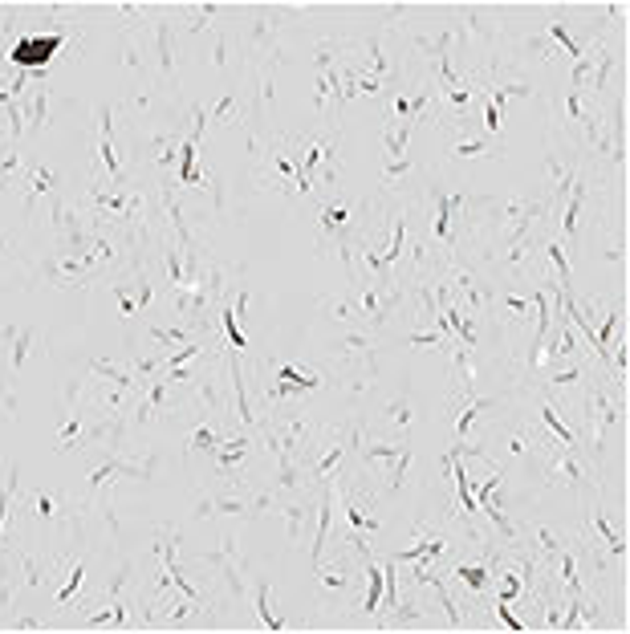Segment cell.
Segmentation results:
<instances>
[{
  "instance_id": "cell-45",
  "label": "cell",
  "mask_w": 630,
  "mask_h": 634,
  "mask_svg": "<svg viewBox=\"0 0 630 634\" xmlns=\"http://www.w3.org/2000/svg\"><path fill=\"white\" fill-rule=\"evenodd\" d=\"M220 431H216V423L212 419H200L196 423V431L192 435H187V452H200V456H212L216 448H220Z\"/></svg>"
},
{
  "instance_id": "cell-1",
  "label": "cell",
  "mask_w": 630,
  "mask_h": 634,
  "mask_svg": "<svg viewBox=\"0 0 630 634\" xmlns=\"http://www.w3.org/2000/svg\"><path fill=\"white\" fill-rule=\"evenodd\" d=\"M622 411H626V403H618V399L610 395L606 378L590 374V378H586L582 415H578L574 431H578V443H586V439H590V460H594V464H598V460H602V452H606V439L622 427Z\"/></svg>"
},
{
  "instance_id": "cell-4",
  "label": "cell",
  "mask_w": 630,
  "mask_h": 634,
  "mask_svg": "<svg viewBox=\"0 0 630 634\" xmlns=\"http://www.w3.org/2000/svg\"><path fill=\"white\" fill-rule=\"evenodd\" d=\"M21 500V517L33 521V525H53V529H82L86 513H90V504L86 500H74L70 492H57V488H33V492H17Z\"/></svg>"
},
{
  "instance_id": "cell-32",
  "label": "cell",
  "mask_w": 630,
  "mask_h": 634,
  "mask_svg": "<svg viewBox=\"0 0 630 634\" xmlns=\"http://www.w3.org/2000/svg\"><path fill=\"white\" fill-rule=\"evenodd\" d=\"M183 126H175V131H159V135H151L147 139V147H143V155H147V163H155V167H171L175 159H179V143H183Z\"/></svg>"
},
{
  "instance_id": "cell-48",
  "label": "cell",
  "mask_w": 630,
  "mask_h": 634,
  "mask_svg": "<svg viewBox=\"0 0 630 634\" xmlns=\"http://www.w3.org/2000/svg\"><path fill=\"white\" fill-rule=\"evenodd\" d=\"M21 167H25V163H21V155H17V151H5V155H0V192H9Z\"/></svg>"
},
{
  "instance_id": "cell-23",
  "label": "cell",
  "mask_w": 630,
  "mask_h": 634,
  "mask_svg": "<svg viewBox=\"0 0 630 634\" xmlns=\"http://www.w3.org/2000/svg\"><path fill=\"white\" fill-rule=\"evenodd\" d=\"M252 606H257V626H261V630H269V634L293 630V622H289V618L277 610V602H273V582H269V578L252 582Z\"/></svg>"
},
{
  "instance_id": "cell-15",
  "label": "cell",
  "mask_w": 630,
  "mask_h": 634,
  "mask_svg": "<svg viewBox=\"0 0 630 634\" xmlns=\"http://www.w3.org/2000/svg\"><path fill=\"white\" fill-rule=\"evenodd\" d=\"M204 565H216L220 569V582L228 586V594L240 602V598H248V582H244V561H240V553H236V537L232 533H224L220 537V549H212V553H204L200 557Z\"/></svg>"
},
{
  "instance_id": "cell-12",
  "label": "cell",
  "mask_w": 630,
  "mask_h": 634,
  "mask_svg": "<svg viewBox=\"0 0 630 634\" xmlns=\"http://www.w3.org/2000/svg\"><path fill=\"white\" fill-rule=\"evenodd\" d=\"M277 383L265 391V403H289V399H301V395H313V391H326V374L318 370H305L297 362H277L273 366Z\"/></svg>"
},
{
  "instance_id": "cell-27",
  "label": "cell",
  "mask_w": 630,
  "mask_h": 634,
  "mask_svg": "<svg viewBox=\"0 0 630 634\" xmlns=\"http://www.w3.org/2000/svg\"><path fill=\"white\" fill-rule=\"evenodd\" d=\"M313 578H318V586L326 590V594H350L354 586H358V574L346 565V561H318L313 565Z\"/></svg>"
},
{
  "instance_id": "cell-43",
  "label": "cell",
  "mask_w": 630,
  "mask_h": 634,
  "mask_svg": "<svg viewBox=\"0 0 630 634\" xmlns=\"http://www.w3.org/2000/svg\"><path fill=\"white\" fill-rule=\"evenodd\" d=\"M480 155H500L496 139H488L484 131H480V135H460V139H452V159H480Z\"/></svg>"
},
{
  "instance_id": "cell-41",
  "label": "cell",
  "mask_w": 630,
  "mask_h": 634,
  "mask_svg": "<svg viewBox=\"0 0 630 634\" xmlns=\"http://www.w3.org/2000/svg\"><path fill=\"white\" fill-rule=\"evenodd\" d=\"M318 309L330 317V322H358V301H354V289H346V293H326L322 301H318ZM362 330V326H358Z\"/></svg>"
},
{
  "instance_id": "cell-29",
  "label": "cell",
  "mask_w": 630,
  "mask_h": 634,
  "mask_svg": "<svg viewBox=\"0 0 630 634\" xmlns=\"http://www.w3.org/2000/svg\"><path fill=\"white\" fill-rule=\"evenodd\" d=\"M537 423H541V427H545L557 443H570V448H578V431L561 419V407L553 403V395H549V391H545V395H541V403H537Z\"/></svg>"
},
{
  "instance_id": "cell-31",
  "label": "cell",
  "mask_w": 630,
  "mask_h": 634,
  "mask_svg": "<svg viewBox=\"0 0 630 634\" xmlns=\"http://www.w3.org/2000/svg\"><path fill=\"white\" fill-rule=\"evenodd\" d=\"M448 578H456L460 586H468L480 598V594L492 590V565H488V557H480V561H456Z\"/></svg>"
},
{
  "instance_id": "cell-24",
  "label": "cell",
  "mask_w": 630,
  "mask_h": 634,
  "mask_svg": "<svg viewBox=\"0 0 630 634\" xmlns=\"http://www.w3.org/2000/svg\"><path fill=\"white\" fill-rule=\"evenodd\" d=\"M444 553H448V541H444V537L431 533V525H415V545L391 553V561H399V565H411V561H439Z\"/></svg>"
},
{
  "instance_id": "cell-46",
  "label": "cell",
  "mask_w": 630,
  "mask_h": 634,
  "mask_svg": "<svg viewBox=\"0 0 630 634\" xmlns=\"http://www.w3.org/2000/svg\"><path fill=\"white\" fill-rule=\"evenodd\" d=\"M220 9H224V5H216V0H204V5H179L175 13H183L187 33H204V29H208V21H212V17H220Z\"/></svg>"
},
{
  "instance_id": "cell-9",
  "label": "cell",
  "mask_w": 630,
  "mask_h": 634,
  "mask_svg": "<svg viewBox=\"0 0 630 634\" xmlns=\"http://www.w3.org/2000/svg\"><path fill=\"white\" fill-rule=\"evenodd\" d=\"M301 151V179L309 192H318V175L326 167V187L338 179V131L330 135H313V139H297Z\"/></svg>"
},
{
  "instance_id": "cell-54",
  "label": "cell",
  "mask_w": 630,
  "mask_h": 634,
  "mask_svg": "<svg viewBox=\"0 0 630 634\" xmlns=\"http://www.w3.org/2000/svg\"><path fill=\"white\" fill-rule=\"evenodd\" d=\"M407 13H415V5H383V9H378V17H383L387 25H395V21H403Z\"/></svg>"
},
{
  "instance_id": "cell-30",
  "label": "cell",
  "mask_w": 630,
  "mask_h": 634,
  "mask_svg": "<svg viewBox=\"0 0 630 634\" xmlns=\"http://www.w3.org/2000/svg\"><path fill=\"white\" fill-rule=\"evenodd\" d=\"M61 565H66V557L49 561V557L17 553V569H21V586H25V590H41V586L49 582V574H53V569H61Z\"/></svg>"
},
{
  "instance_id": "cell-28",
  "label": "cell",
  "mask_w": 630,
  "mask_h": 634,
  "mask_svg": "<svg viewBox=\"0 0 630 634\" xmlns=\"http://www.w3.org/2000/svg\"><path fill=\"white\" fill-rule=\"evenodd\" d=\"M342 513H346V525L350 529H358V533H378V517L370 513V504H366V496H362V488L354 492L350 484H342Z\"/></svg>"
},
{
  "instance_id": "cell-20",
  "label": "cell",
  "mask_w": 630,
  "mask_h": 634,
  "mask_svg": "<svg viewBox=\"0 0 630 634\" xmlns=\"http://www.w3.org/2000/svg\"><path fill=\"white\" fill-rule=\"evenodd\" d=\"M21 192H25V204H37V200H53V196H61V175H57V167H49L45 159H33V163L25 167Z\"/></svg>"
},
{
  "instance_id": "cell-5",
  "label": "cell",
  "mask_w": 630,
  "mask_h": 634,
  "mask_svg": "<svg viewBox=\"0 0 630 634\" xmlns=\"http://www.w3.org/2000/svg\"><path fill=\"white\" fill-rule=\"evenodd\" d=\"M66 45V29L57 25H33V33H17L9 37L5 45H0V53H5L17 70H29V74H45V66L57 57V49Z\"/></svg>"
},
{
  "instance_id": "cell-37",
  "label": "cell",
  "mask_w": 630,
  "mask_h": 634,
  "mask_svg": "<svg viewBox=\"0 0 630 634\" xmlns=\"http://www.w3.org/2000/svg\"><path fill=\"white\" fill-rule=\"evenodd\" d=\"M82 626H86V630H94V626L131 630V606H126L122 598H118V602H98V610H94V614H86V618H82Z\"/></svg>"
},
{
  "instance_id": "cell-16",
  "label": "cell",
  "mask_w": 630,
  "mask_h": 634,
  "mask_svg": "<svg viewBox=\"0 0 630 634\" xmlns=\"http://www.w3.org/2000/svg\"><path fill=\"white\" fill-rule=\"evenodd\" d=\"M0 342L9 346V374H13V378H21V374H25V366H29V358H37V354H41L45 334H41L37 326H0Z\"/></svg>"
},
{
  "instance_id": "cell-10",
  "label": "cell",
  "mask_w": 630,
  "mask_h": 634,
  "mask_svg": "<svg viewBox=\"0 0 630 634\" xmlns=\"http://www.w3.org/2000/svg\"><path fill=\"white\" fill-rule=\"evenodd\" d=\"M452 37H456V45L460 49H472V53H488L492 45H496V37H500V29L492 25V17L480 9V5H460V9H452Z\"/></svg>"
},
{
  "instance_id": "cell-19",
  "label": "cell",
  "mask_w": 630,
  "mask_h": 634,
  "mask_svg": "<svg viewBox=\"0 0 630 634\" xmlns=\"http://www.w3.org/2000/svg\"><path fill=\"white\" fill-rule=\"evenodd\" d=\"M155 61H159V82L167 94L179 90V70H175V29L171 21L159 13L155 17Z\"/></svg>"
},
{
  "instance_id": "cell-26",
  "label": "cell",
  "mask_w": 630,
  "mask_h": 634,
  "mask_svg": "<svg viewBox=\"0 0 630 634\" xmlns=\"http://www.w3.org/2000/svg\"><path fill=\"white\" fill-rule=\"evenodd\" d=\"M525 545H529V553L549 569L553 561H557V553L565 549V545H570V541H565L557 529H549V525H541V521H533L529 525V533H525Z\"/></svg>"
},
{
  "instance_id": "cell-34",
  "label": "cell",
  "mask_w": 630,
  "mask_h": 634,
  "mask_svg": "<svg viewBox=\"0 0 630 634\" xmlns=\"http://www.w3.org/2000/svg\"><path fill=\"white\" fill-rule=\"evenodd\" d=\"M492 305L500 309V322H509V326L529 322V313H533V297H525V293H517V289L492 293Z\"/></svg>"
},
{
  "instance_id": "cell-35",
  "label": "cell",
  "mask_w": 630,
  "mask_h": 634,
  "mask_svg": "<svg viewBox=\"0 0 630 634\" xmlns=\"http://www.w3.org/2000/svg\"><path fill=\"white\" fill-rule=\"evenodd\" d=\"M86 549H78L74 553V561H70V574L61 578V586H57V594H53V610H61V606H70L78 594H82V586H86Z\"/></svg>"
},
{
  "instance_id": "cell-50",
  "label": "cell",
  "mask_w": 630,
  "mask_h": 634,
  "mask_svg": "<svg viewBox=\"0 0 630 634\" xmlns=\"http://www.w3.org/2000/svg\"><path fill=\"white\" fill-rule=\"evenodd\" d=\"M232 110H236V94L228 90V94H224V98H220V102L208 110V126H220V122H228V118H232Z\"/></svg>"
},
{
  "instance_id": "cell-7",
  "label": "cell",
  "mask_w": 630,
  "mask_h": 634,
  "mask_svg": "<svg viewBox=\"0 0 630 634\" xmlns=\"http://www.w3.org/2000/svg\"><path fill=\"white\" fill-rule=\"evenodd\" d=\"M163 456L159 452H143V456H122V452H106L90 472H86V484L90 492H110L118 480H155Z\"/></svg>"
},
{
  "instance_id": "cell-25",
  "label": "cell",
  "mask_w": 630,
  "mask_h": 634,
  "mask_svg": "<svg viewBox=\"0 0 630 634\" xmlns=\"http://www.w3.org/2000/svg\"><path fill=\"white\" fill-rule=\"evenodd\" d=\"M252 448H257V435H252V431H236V435H224V439H220V448L212 452V460H216L220 472L236 476V468L252 456Z\"/></svg>"
},
{
  "instance_id": "cell-6",
  "label": "cell",
  "mask_w": 630,
  "mask_h": 634,
  "mask_svg": "<svg viewBox=\"0 0 630 634\" xmlns=\"http://www.w3.org/2000/svg\"><path fill=\"white\" fill-rule=\"evenodd\" d=\"M114 114H118L114 102H102L98 114H94V122H98V143H94V171H90V183L126 187V163H122V151H118V126H114Z\"/></svg>"
},
{
  "instance_id": "cell-33",
  "label": "cell",
  "mask_w": 630,
  "mask_h": 634,
  "mask_svg": "<svg viewBox=\"0 0 630 634\" xmlns=\"http://www.w3.org/2000/svg\"><path fill=\"white\" fill-rule=\"evenodd\" d=\"M362 578H366V598H362V614L374 618L378 606H383V594H387V574H383V561L366 557L362 561Z\"/></svg>"
},
{
  "instance_id": "cell-38",
  "label": "cell",
  "mask_w": 630,
  "mask_h": 634,
  "mask_svg": "<svg viewBox=\"0 0 630 634\" xmlns=\"http://www.w3.org/2000/svg\"><path fill=\"white\" fill-rule=\"evenodd\" d=\"M277 513L285 517V529H289V545H301L305 541V529H309V500H285L277 504Z\"/></svg>"
},
{
  "instance_id": "cell-13",
  "label": "cell",
  "mask_w": 630,
  "mask_h": 634,
  "mask_svg": "<svg viewBox=\"0 0 630 634\" xmlns=\"http://www.w3.org/2000/svg\"><path fill=\"white\" fill-rule=\"evenodd\" d=\"M155 557H159V569L175 582V590H179L183 598H192V602L204 606L200 586L187 578V574H183V565H179V529H175V525H159V529H155Z\"/></svg>"
},
{
  "instance_id": "cell-44",
  "label": "cell",
  "mask_w": 630,
  "mask_h": 634,
  "mask_svg": "<svg viewBox=\"0 0 630 634\" xmlns=\"http://www.w3.org/2000/svg\"><path fill=\"white\" fill-rule=\"evenodd\" d=\"M383 419L395 427V431H411L415 423V407H411V387H399V395L383 407Z\"/></svg>"
},
{
  "instance_id": "cell-14",
  "label": "cell",
  "mask_w": 630,
  "mask_h": 634,
  "mask_svg": "<svg viewBox=\"0 0 630 634\" xmlns=\"http://www.w3.org/2000/svg\"><path fill=\"white\" fill-rule=\"evenodd\" d=\"M37 273H41V277H45V285H53V289H90V285L98 281V273H94V269H86V265H82V261H74V257H57V252L41 257Z\"/></svg>"
},
{
  "instance_id": "cell-52",
  "label": "cell",
  "mask_w": 630,
  "mask_h": 634,
  "mask_svg": "<svg viewBox=\"0 0 630 634\" xmlns=\"http://www.w3.org/2000/svg\"><path fill=\"white\" fill-rule=\"evenodd\" d=\"M49 622L45 618H37V614H21V618H9L5 622V630H45Z\"/></svg>"
},
{
  "instance_id": "cell-17",
  "label": "cell",
  "mask_w": 630,
  "mask_h": 634,
  "mask_svg": "<svg viewBox=\"0 0 630 634\" xmlns=\"http://www.w3.org/2000/svg\"><path fill=\"white\" fill-rule=\"evenodd\" d=\"M586 196H590V175H586V167L578 171V179H574V187H570V196H565V216H561V224H557V240L565 244V248H574L578 244V232H582V208H586Z\"/></svg>"
},
{
  "instance_id": "cell-18",
  "label": "cell",
  "mask_w": 630,
  "mask_h": 634,
  "mask_svg": "<svg viewBox=\"0 0 630 634\" xmlns=\"http://www.w3.org/2000/svg\"><path fill=\"white\" fill-rule=\"evenodd\" d=\"M582 537H594L610 557H618V561H626V537L610 525V517H606V509H602V492L598 496H590V513H586V525H582Z\"/></svg>"
},
{
  "instance_id": "cell-42",
  "label": "cell",
  "mask_w": 630,
  "mask_h": 634,
  "mask_svg": "<svg viewBox=\"0 0 630 634\" xmlns=\"http://www.w3.org/2000/svg\"><path fill=\"white\" fill-rule=\"evenodd\" d=\"M545 37H549V41H553V45H557L565 57H570V61H578V57L586 53V45H582V41L570 33V25H565L561 17H549V25H545Z\"/></svg>"
},
{
  "instance_id": "cell-22",
  "label": "cell",
  "mask_w": 630,
  "mask_h": 634,
  "mask_svg": "<svg viewBox=\"0 0 630 634\" xmlns=\"http://www.w3.org/2000/svg\"><path fill=\"white\" fill-rule=\"evenodd\" d=\"M496 407H500V399H480V395H472L468 403H460V407L452 411V435H456V443H472V431H476Z\"/></svg>"
},
{
  "instance_id": "cell-40",
  "label": "cell",
  "mask_w": 630,
  "mask_h": 634,
  "mask_svg": "<svg viewBox=\"0 0 630 634\" xmlns=\"http://www.w3.org/2000/svg\"><path fill=\"white\" fill-rule=\"evenodd\" d=\"M411 131H415V122H403V118H387V126H383V147H387V155H383V159H407V143H411Z\"/></svg>"
},
{
  "instance_id": "cell-8",
  "label": "cell",
  "mask_w": 630,
  "mask_h": 634,
  "mask_svg": "<svg viewBox=\"0 0 630 634\" xmlns=\"http://www.w3.org/2000/svg\"><path fill=\"white\" fill-rule=\"evenodd\" d=\"M378 350H383V334H370V330H346L330 342V354L358 378L362 383H370V378L378 374Z\"/></svg>"
},
{
  "instance_id": "cell-51",
  "label": "cell",
  "mask_w": 630,
  "mask_h": 634,
  "mask_svg": "<svg viewBox=\"0 0 630 634\" xmlns=\"http://www.w3.org/2000/svg\"><path fill=\"white\" fill-rule=\"evenodd\" d=\"M496 618H500L504 626H509V630H529V622H525V618H517L509 602H496Z\"/></svg>"
},
{
  "instance_id": "cell-47",
  "label": "cell",
  "mask_w": 630,
  "mask_h": 634,
  "mask_svg": "<svg viewBox=\"0 0 630 634\" xmlns=\"http://www.w3.org/2000/svg\"><path fill=\"white\" fill-rule=\"evenodd\" d=\"M13 557L0 549V626L9 622V610H13Z\"/></svg>"
},
{
  "instance_id": "cell-39",
  "label": "cell",
  "mask_w": 630,
  "mask_h": 634,
  "mask_svg": "<svg viewBox=\"0 0 630 634\" xmlns=\"http://www.w3.org/2000/svg\"><path fill=\"white\" fill-rule=\"evenodd\" d=\"M94 378H102V383H118V387H131V391H143V383L131 374V366H118L114 358H90L86 366Z\"/></svg>"
},
{
  "instance_id": "cell-2",
  "label": "cell",
  "mask_w": 630,
  "mask_h": 634,
  "mask_svg": "<svg viewBox=\"0 0 630 634\" xmlns=\"http://www.w3.org/2000/svg\"><path fill=\"white\" fill-rule=\"evenodd\" d=\"M541 480H545L549 488H570V492H578L582 500L602 492V484H598V464L586 460L578 448H570V443H557V439H545V443H541Z\"/></svg>"
},
{
  "instance_id": "cell-49",
  "label": "cell",
  "mask_w": 630,
  "mask_h": 634,
  "mask_svg": "<svg viewBox=\"0 0 630 634\" xmlns=\"http://www.w3.org/2000/svg\"><path fill=\"white\" fill-rule=\"evenodd\" d=\"M521 49H525V53H537L541 61H553V57H561V49H557V45H553L545 33H541V37H525V41H521Z\"/></svg>"
},
{
  "instance_id": "cell-53",
  "label": "cell",
  "mask_w": 630,
  "mask_h": 634,
  "mask_svg": "<svg viewBox=\"0 0 630 634\" xmlns=\"http://www.w3.org/2000/svg\"><path fill=\"white\" fill-rule=\"evenodd\" d=\"M212 66H216V70H224V66H228V33H224V29H216V53H212Z\"/></svg>"
},
{
  "instance_id": "cell-3",
  "label": "cell",
  "mask_w": 630,
  "mask_h": 634,
  "mask_svg": "<svg viewBox=\"0 0 630 634\" xmlns=\"http://www.w3.org/2000/svg\"><path fill=\"white\" fill-rule=\"evenodd\" d=\"M257 187H269V192H285V196H313L305 179H301V151H297V139L289 135H273L265 143V155H261V167H257Z\"/></svg>"
},
{
  "instance_id": "cell-36",
  "label": "cell",
  "mask_w": 630,
  "mask_h": 634,
  "mask_svg": "<svg viewBox=\"0 0 630 634\" xmlns=\"http://www.w3.org/2000/svg\"><path fill=\"white\" fill-rule=\"evenodd\" d=\"M541 252H545V261L553 265V273H557V289H574V261H570V248H565L557 236H545V244H541Z\"/></svg>"
},
{
  "instance_id": "cell-11",
  "label": "cell",
  "mask_w": 630,
  "mask_h": 634,
  "mask_svg": "<svg viewBox=\"0 0 630 634\" xmlns=\"http://www.w3.org/2000/svg\"><path fill=\"white\" fill-rule=\"evenodd\" d=\"M110 293H114V301H118V317H122L126 326H131L139 313L151 309V301H155V281H151V273L139 265L135 273L114 277V281H110Z\"/></svg>"
},
{
  "instance_id": "cell-21",
  "label": "cell",
  "mask_w": 630,
  "mask_h": 634,
  "mask_svg": "<svg viewBox=\"0 0 630 634\" xmlns=\"http://www.w3.org/2000/svg\"><path fill=\"white\" fill-rule=\"evenodd\" d=\"M21 492V468L13 460H0V549L13 545L9 521H13V500Z\"/></svg>"
}]
</instances>
